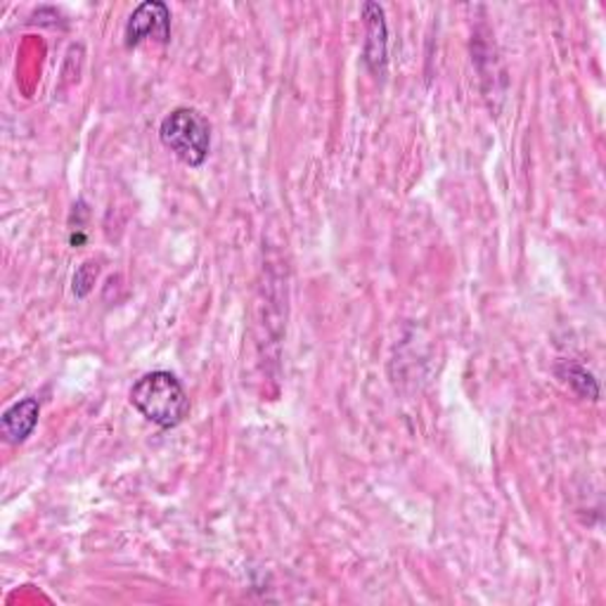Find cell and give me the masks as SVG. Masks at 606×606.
Masks as SVG:
<instances>
[{
	"label": "cell",
	"instance_id": "cell-1",
	"mask_svg": "<svg viewBox=\"0 0 606 606\" xmlns=\"http://www.w3.org/2000/svg\"><path fill=\"white\" fill-rule=\"evenodd\" d=\"M131 405L161 429H176L190 413V399L183 384L166 370L143 374L131 389Z\"/></svg>",
	"mask_w": 606,
	"mask_h": 606
},
{
	"label": "cell",
	"instance_id": "cell-2",
	"mask_svg": "<svg viewBox=\"0 0 606 606\" xmlns=\"http://www.w3.org/2000/svg\"><path fill=\"white\" fill-rule=\"evenodd\" d=\"M159 141L186 166H202L211 152V124L204 114L178 108L166 114L159 126Z\"/></svg>",
	"mask_w": 606,
	"mask_h": 606
},
{
	"label": "cell",
	"instance_id": "cell-3",
	"mask_svg": "<svg viewBox=\"0 0 606 606\" xmlns=\"http://www.w3.org/2000/svg\"><path fill=\"white\" fill-rule=\"evenodd\" d=\"M126 48H135L147 38H155L159 43H169L171 38V10L166 8L161 0H147L138 5L126 22Z\"/></svg>",
	"mask_w": 606,
	"mask_h": 606
},
{
	"label": "cell",
	"instance_id": "cell-4",
	"mask_svg": "<svg viewBox=\"0 0 606 606\" xmlns=\"http://www.w3.org/2000/svg\"><path fill=\"white\" fill-rule=\"evenodd\" d=\"M41 415V403L36 399H24L20 403L10 405L0 417V431H3L5 441L12 446L24 444L29 436L34 434Z\"/></svg>",
	"mask_w": 606,
	"mask_h": 606
},
{
	"label": "cell",
	"instance_id": "cell-5",
	"mask_svg": "<svg viewBox=\"0 0 606 606\" xmlns=\"http://www.w3.org/2000/svg\"><path fill=\"white\" fill-rule=\"evenodd\" d=\"M362 18L368 22V43H366V63L372 71H384L386 67V22L384 10L377 3L362 5Z\"/></svg>",
	"mask_w": 606,
	"mask_h": 606
},
{
	"label": "cell",
	"instance_id": "cell-6",
	"mask_svg": "<svg viewBox=\"0 0 606 606\" xmlns=\"http://www.w3.org/2000/svg\"><path fill=\"white\" fill-rule=\"evenodd\" d=\"M557 374L562 377L564 382L569 384V389H573L575 393H579L581 399H590V401L599 399L597 379L590 374L585 368L575 366V362H564V366L557 368Z\"/></svg>",
	"mask_w": 606,
	"mask_h": 606
}]
</instances>
